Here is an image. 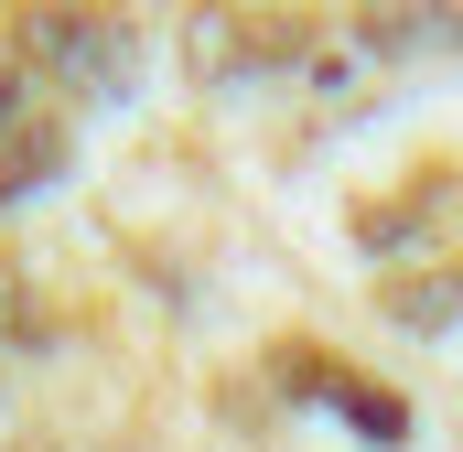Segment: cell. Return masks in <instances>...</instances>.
<instances>
[{"label":"cell","instance_id":"5b68a950","mask_svg":"<svg viewBox=\"0 0 463 452\" xmlns=\"http://www.w3.org/2000/svg\"><path fill=\"white\" fill-rule=\"evenodd\" d=\"M22 98H33V65L11 54V65H0V140H11V108H22Z\"/></svg>","mask_w":463,"mask_h":452},{"label":"cell","instance_id":"3957f363","mask_svg":"<svg viewBox=\"0 0 463 452\" xmlns=\"http://www.w3.org/2000/svg\"><path fill=\"white\" fill-rule=\"evenodd\" d=\"M388 313L431 334V324H453V313H463V280H399V291H388Z\"/></svg>","mask_w":463,"mask_h":452},{"label":"cell","instance_id":"6da1fadb","mask_svg":"<svg viewBox=\"0 0 463 452\" xmlns=\"http://www.w3.org/2000/svg\"><path fill=\"white\" fill-rule=\"evenodd\" d=\"M22 65L76 87V98H118L129 87V22L109 0H22Z\"/></svg>","mask_w":463,"mask_h":452},{"label":"cell","instance_id":"7a4b0ae2","mask_svg":"<svg viewBox=\"0 0 463 452\" xmlns=\"http://www.w3.org/2000/svg\"><path fill=\"white\" fill-rule=\"evenodd\" d=\"M22 140H33V151H0V205H11V194H33V184H54V173H65V140H54V129H22Z\"/></svg>","mask_w":463,"mask_h":452},{"label":"cell","instance_id":"277c9868","mask_svg":"<svg viewBox=\"0 0 463 452\" xmlns=\"http://www.w3.org/2000/svg\"><path fill=\"white\" fill-rule=\"evenodd\" d=\"M345 420H355V431H377V442H399V431H410V410H399L388 388H345Z\"/></svg>","mask_w":463,"mask_h":452}]
</instances>
